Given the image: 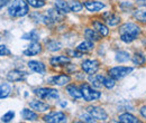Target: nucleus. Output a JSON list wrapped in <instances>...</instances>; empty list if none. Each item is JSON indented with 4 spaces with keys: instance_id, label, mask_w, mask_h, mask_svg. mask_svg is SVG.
<instances>
[{
    "instance_id": "9b49d317",
    "label": "nucleus",
    "mask_w": 146,
    "mask_h": 123,
    "mask_svg": "<svg viewBox=\"0 0 146 123\" xmlns=\"http://www.w3.org/2000/svg\"><path fill=\"white\" fill-rule=\"evenodd\" d=\"M130 63L136 68H142L146 66V52L144 48H137L134 49L131 53V59Z\"/></svg>"
},
{
    "instance_id": "dca6fc26",
    "label": "nucleus",
    "mask_w": 146,
    "mask_h": 123,
    "mask_svg": "<svg viewBox=\"0 0 146 123\" xmlns=\"http://www.w3.org/2000/svg\"><path fill=\"white\" fill-rule=\"evenodd\" d=\"M29 107L33 109L34 111H36L37 113H45V112H48L51 110V104L45 102L44 100H40V99H35V100H32L29 103Z\"/></svg>"
},
{
    "instance_id": "58836bf2",
    "label": "nucleus",
    "mask_w": 146,
    "mask_h": 123,
    "mask_svg": "<svg viewBox=\"0 0 146 123\" xmlns=\"http://www.w3.org/2000/svg\"><path fill=\"white\" fill-rule=\"evenodd\" d=\"M79 119H81V121L82 122H87V123H93L96 122V120L92 118L91 115L86 111L84 113H81L80 115H79Z\"/></svg>"
},
{
    "instance_id": "f3484780",
    "label": "nucleus",
    "mask_w": 146,
    "mask_h": 123,
    "mask_svg": "<svg viewBox=\"0 0 146 123\" xmlns=\"http://www.w3.org/2000/svg\"><path fill=\"white\" fill-rule=\"evenodd\" d=\"M70 62H72V58L69 57L68 55H55L52 56L48 61L52 67H64Z\"/></svg>"
},
{
    "instance_id": "a19ab883",
    "label": "nucleus",
    "mask_w": 146,
    "mask_h": 123,
    "mask_svg": "<svg viewBox=\"0 0 146 123\" xmlns=\"http://www.w3.org/2000/svg\"><path fill=\"white\" fill-rule=\"evenodd\" d=\"M76 70H78L76 65L73 64L72 62L68 63V64L64 66V70H65V73H68V74H74V73L76 72Z\"/></svg>"
},
{
    "instance_id": "49530a36",
    "label": "nucleus",
    "mask_w": 146,
    "mask_h": 123,
    "mask_svg": "<svg viewBox=\"0 0 146 123\" xmlns=\"http://www.w3.org/2000/svg\"><path fill=\"white\" fill-rule=\"evenodd\" d=\"M58 105L61 106L62 109H65L68 106V102L65 100H62V101H58Z\"/></svg>"
},
{
    "instance_id": "f8f14e48",
    "label": "nucleus",
    "mask_w": 146,
    "mask_h": 123,
    "mask_svg": "<svg viewBox=\"0 0 146 123\" xmlns=\"http://www.w3.org/2000/svg\"><path fill=\"white\" fill-rule=\"evenodd\" d=\"M83 5H84V8L87 9V11H89L91 14L101 12L104 9L107 8V5L100 0H84Z\"/></svg>"
},
{
    "instance_id": "a211bd4d",
    "label": "nucleus",
    "mask_w": 146,
    "mask_h": 123,
    "mask_svg": "<svg viewBox=\"0 0 146 123\" xmlns=\"http://www.w3.org/2000/svg\"><path fill=\"white\" fill-rule=\"evenodd\" d=\"M113 59H115V62L117 64H127L131 59V52L128 51V49L119 48V49H117L115 52Z\"/></svg>"
},
{
    "instance_id": "37998d69",
    "label": "nucleus",
    "mask_w": 146,
    "mask_h": 123,
    "mask_svg": "<svg viewBox=\"0 0 146 123\" xmlns=\"http://www.w3.org/2000/svg\"><path fill=\"white\" fill-rule=\"evenodd\" d=\"M74 75H75V80H76V81H79V82H83V81L86 80V75H87V74H86L84 72L81 70V72H75Z\"/></svg>"
},
{
    "instance_id": "2eb2a0df",
    "label": "nucleus",
    "mask_w": 146,
    "mask_h": 123,
    "mask_svg": "<svg viewBox=\"0 0 146 123\" xmlns=\"http://www.w3.org/2000/svg\"><path fill=\"white\" fill-rule=\"evenodd\" d=\"M117 122L120 123H141L143 122V120L137 116L136 114H134V112L130 111H124L120 112L117 115Z\"/></svg>"
},
{
    "instance_id": "0eeeda50",
    "label": "nucleus",
    "mask_w": 146,
    "mask_h": 123,
    "mask_svg": "<svg viewBox=\"0 0 146 123\" xmlns=\"http://www.w3.org/2000/svg\"><path fill=\"white\" fill-rule=\"evenodd\" d=\"M86 111L96 120V122H107L109 120V114L105 107L100 105H88Z\"/></svg>"
},
{
    "instance_id": "72a5a7b5",
    "label": "nucleus",
    "mask_w": 146,
    "mask_h": 123,
    "mask_svg": "<svg viewBox=\"0 0 146 123\" xmlns=\"http://www.w3.org/2000/svg\"><path fill=\"white\" fill-rule=\"evenodd\" d=\"M69 6L71 9V12L73 14H79L84 8V5L81 0H69Z\"/></svg>"
},
{
    "instance_id": "9d476101",
    "label": "nucleus",
    "mask_w": 146,
    "mask_h": 123,
    "mask_svg": "<svg viewBox=\"0 0 146 123\" xmlns=\"http://www.w3.org/2000/svg\"><path fill=\"white\" fill-rule=\"evenodd\" d=\"M71 82H72V76L68 73H58L48 78V83L53 86H57V87L66 86Z\"/></svg>"
},
{
    "instance_id": "20e7f679",
    "label": "nucleus",
    "mask_w": 146,
    "mask_h": 123,
    "mask_svg": "<svg viewBox=\"0 0 146 123\" xmlns=\"http://www.w3.org/2000/svg\"><path fill=\"white\" fill-rule=\"evenodd\" d=\"M80 88L82 92V99L88 103L97 102L102 97V92H100L97 88L92 87L89 82H84V81L81 82Z\"/></svg>"
},
{
    "instance_id": "423d86ee",
    "label": "nucleus",
    "mask_w": 146,
    "mask_h": 123,
    "mask_svg": "<svg viewBox=\"0 0 146 123\" xmlns=\"http://www.w3.org/2000/svg\"><path fill=\"white\" fill-rule=\"evenodd\" d=\"M80 68L87 75H93L101 70V62L97 58H86L81 62Z\"/></svg>"
},
{
    "instance_id": "e433bc0d",
    "label": "nucleus",
    "mask_w": 146,
    "mask_h": 123,
    "mask_svg": "<svg viewBox=\"0 0 146 123\" xmlns=\"http://www.w3.org/2000/svg\"><path fill=\"white\" fill-rule=\"evenodd\" d=\"M65 53H66V55L69 56V57H71V58H82L86 54L81 53L80 51H78L76 48L75 49H71V48H69V49H66L65 51Z\"/></svg>"
},
{
    "instance_id": "c9c22d12",
    "label": "nucleus",
    "mask_w": 146,
    "mask_h": 123,
    "mask_svg": "<svg viewBox=\"0 0 146 123\" xmlns=\"http://www.w3.org/2000/svg\"><path fill=\"white\" fill-rule=\"evenodd\" d=\"M26 2L28 3L29 7L34 9H42L46 6V1H43V0H26Z\"/></svg>"
},
{
    "instance_id": "f704fd0d",
    "label": "nucleus",
    "mask_w": 146,
    "mask_h": 123,
    "mask_svg": "<svg viewBox=\"0 0 146 123\" xmlns=\"http://www.w3.org/2000/svg\"><path fill=\"white\" fill-rule=\"evenodd\" d=\"M13 87L9 83H2L0 84V99H6L10 95Z\"/></svg>"
},
{
    "instance_id": "ea45409f",
    "label": "nucleus",
    "mask_w": 146,
    "mask_h": 123,
    "mask_svg": "<svg viewBox=\"0 0 146 123\" xmlns=\"http://www.w3.org/2000/svg\"><path fill=\"white\" fill-rule=\"evenodd\" d=\"M15 118V112L14 111H8L7 113H5L2 116H1V121L2 122H10L13 121V119Z\"/></svg>"
},
{
    "instance_id": "4be33fe9",
    "label": "nucleus",
    "mask_w": 146,
    "mask_h": 123,
    "mask_svg": "<svg viewBox=\"0 0 146 123\" xmlns=\"http://www.w3.org/2000/svg\"><path fill=\"white\" fill-rule=\"evenodd\" d=\"M135 9H136V6L134 0H123L118 3V10L121 14H128L130 16Z\"/></svg>"
},
{
    "instance_id": "de8ad7c7",
    "label": "nucleus",
    "mask_w": 146,
    "mask_h": 123,
    "mask_svg": "<svg viewBox=\"0 0 146 123\" xmlns=\"http://www.w3.org/2000/svg\"><path fill=\"white\" fill-rule=\"evenodd\" d=\"M145 102H146V94H145Z\"/></svg>"
},
{
    "instance_id": "bb28decb",
    "label": "nucleus",
    "mask_w": 146,
    "mask_h": 123,
    "mask_svg": "<svg viewBox=\"0 0 146 123\" xmlns=\"http://www.w3.org/2000/svg\"><path fill=\"white\" fill-rule=\"evenodd\" d=\"M53 7L57 11H60L61 14H63L65 16L71 12V9H70V6H69V1H66V0H54Z\"/></svg>"
},
{
    "instance_id": "2f4dec72",
    "label": "nucleus",
    "mask_w": 146,
    "mask_h": 123,
    "mask_svg": "<svg viewBox=\"0 0 146 123\" xmlns=\"http://www.w3.org/2000/svg\"><path fill=\"white\" fill-rule=\"evenodd\" d=\"M117 83H118V82H117L116 80H113L112 77H110L107 73L104 74V77H102V85H104V87L106 88V89L112 91L113 88L117 86Z\"/></svg>"
},
{
    "instance_id": "4c0bfd02",
    "label": "nucleus",
    "mask_w": 146,
    "mask_h": 123,
    "mask_svg": "<svg viewBox=\"0 0 146 123\" xmlns=\"http://www.w3.org/2000/svg\"><path fill=\"white\" fill-rule=\"evenodd\" d=\"M137 113H138V116L146 122V102L145 103H142L137 106Z\"/></svg>"
},
{
    "instance_id": "6e6552de",
    "label": "nucleus",
    "mask_w": 146,
    "mask_h": 123,
    "mask_svg": "<svg viewBox=\"0 0 146 123\" xmlns=\"http://www.w3.org/2000/svg\"><path fill=\"white\" fill-rule=\"evenodd\" d=\"M101 19L109 26L110 28L118 27L123 22V16L119 11H104L101 14Z\"/></svg>"
},
{
    "instance_id": "473e14b6",
    "label": "nucleus",
    "mask_w": 146,
    "mask_h": 123,
    "mask_svg": "<svg viewBox=\"0 0 146 123\" xmlns=\"http://www.w3.org/2000/svg\"><path fill=\"white\" fill-rule=\"evenodd\" d=\"M21 39L28 40V41H31V43H32V41H39L40 35H39V33L37 32L36 29H32V30L25 33L24 35L21 36Z\"/></svg>"
},
{
    "instance_id": "393cba45",
    "label": "nucleus",
    "mask_w": 146,
    "mask_h": 123,
    "mask_svg": "<svg viewBox=\"0 0 146 123\" xmlns=\"http://www.w3.org/2000/svg\"><path fill=\"white\" fill-rule=\"evenodd\" d=\"M94 44H96V43H93L91 40L84 39V40H82L81 43H79L75 48L83 54H90L91 52H93L94 48H96V45H94Z\"/></svg>"
},
{
    "instance_id": "7c9ffc66",
    "label": "nucleus",
    "mask_w": 146,
    "mask_h": 123,
    "mask_svg": "<svg viewBox=\"0 0 146 123\" xmlns=\"http://www.w3.org/2000/svg\"><path fill=\"white\" fill-rule=\"evenodd\" d=\"M46 14L53 19V21H54L55 24H57V22H62V21L64 20V18H65V15L61 14L60 11H57L54 7L48 8V9L46 10Z\"/></svg>"
},
{
    "instance_id": "c03bdc74",
    "label": "nucleus",
    "mask_w": 146,
    "mask_h": 123,
    "mask_svg": "<svg viewBox=\"0 0 146 123\" xmlns=\"http://www.w3.org/2000/svg\"><path fill=\"white\" fill-rule=\"evenodd\" d=\"M136 8L141 9H146V0H134Z\"/></svg>"
},
{
    "instance_id": "09e8293b",
    "label": "nucleus",
    "mask_w": 146,
    "mask_h": 123,
    "mask_svg": "<svg viewBox=\"0 0 146 123\" xmlns=\"http://www.w3.org/2000/svg\"><path fill=\"white\" fill-rule=\"evenodd\" d=\"M43 1H48V0H43Z\"/></svg>"
},
{
    "instance_id": "ddd939ff",
    "label": "nucleus",
    "mask_w": 146,
    "mask_h": 123,
    "mask_svg": "<svg viewBox=\"0 0 146 123\" xmlns=\"http://www.w3.org/2000/svg\"><path fill=\"white\" fill-rule=\"evenodd\" d=\"M91 26L93 29H96L102 38H107L110 36V27L102 20V19H93L91 22Z\"/></svg>"
},
{
    "instance_id": "f257e3e1",
    "label": "nucleus",
    "mask_w": 146,
    "mask_h": 123,
    "mask_svg": "<svg viewBox=\"0 0 146 123\" xmlns=\"http://www.w3.org/2000/svg\"><path fill=\"white\" fill-rule=\"evenodd\" d=\"M117 34L119 40L124 45H133L144 35V29L143 26L137 21L126 20L117 27Z\"/></svg>"
},
{
    "instance_id": "4468645a",
    "label": "nucleus",
    "mask_w": 146,
    "mask_h": 123,
    "mask_svg": "<svg viewBox=\"0 0 146 123\" xmlns=\"http://www.w3.org/2000/svg\"><path fill=\"white\" fill-rule=\"evenodd\" d=\"M28 73L23 70H9L6 78L9 83H16V82H24L28 77Z\"/></svg>"
},
{
    "instance_id": "79ce46f5",
    "label": "nucleus",
    "mask_w": 146,
    "mask_h": 123,
    "mask_svg": "<svg viewBox=\"0 0 146 123\" xmlns=\"http://www.w3.org/2000/svg\"><path fill=\"white\" fill-rule=\"evenodd\" d=\"M11 55V51L6 45H0V56H9Z\"/></svg>"
},
{
    "instance_id": "c756f323",
    "label": "nucleus",
    "mask_w": 146,
    "mask_h": 123,
    "mask_svg": "<svg viewBox=\"0 0 146 123\" xmlns=\"http://www.w3.org/2000/svg\"><path fill=\"white\" fill-rule=\"evenodd\" d=\"M118 112H124V111H130V112H134V111H137L136 106L131 103V101L129 100H120L118 102Z\"/></svg>"
},
{
    "instance_id": "6ab92c4d",
    "label": "nucleus",
    "mask_w": 146,
    "mask_h": 123,
    "mask_svg": "<svg viewBox=\"0 0 146 123\" xmlns=\"http://www.w3.org/2000/svg\"><path fill=\"white\" fill-rule=\"evenodd\" d=\"M27 66H28V68L32 70V72H34V73H36V74H39V75H45L46 72H47L46 65H45L42 61L31 59V61H28Z\"/></svg>"
},
{
    "instance_id": "a878e982",
    "label": "nucleus",
    "mask_w": 146,
    "mask_h": 123,
    "mask_svg": "<svg viewBox=\"0 0 146 123\" xmlns=\"http://www.w3.org/2000/svg\"><path fill=\"white\" fill-rule=\"evenodd\" d=\"M130 17L133 20L137 21L138 24H141L142 26H146V9H141V8H136Z\"/></svg>"
},
{
    "instance_id": "cd10ccee",
    "label": "nucleus",
    "mask_w": 146,
    "mask_h": 123,
    "mask_svg": "<svg viewBox=\"0 0 146 123\" xmlns=\"http://www.w3.org/2000/svg\"><path fill=\"white\" fill-rule=\"evenodd\" d=\"M20 115H21L23 120H25V121H38V119H39V115L36 111H34L33 109L29 110L27 107L21 110Z\"/></svg>"
},
{
    "instance_id": "7ed1b4c3",
    "label": "nucleus",
    "mask_w": 146,
    "mask_h": 123,
    "mask_svg": "<svg viewBox=\"0 0 146 123\" xmlns=\"http://www.w3.org/2000/svg\"><path fill=\"white\" fill-rule=\"evenodd\" d=\"M29 14V6L26 0H11L8 6V15L13 18L25 17Z\"/></svg>"
},
{
    "instance_id": "1a4fd4ad",
    "label": "nucleus",
    "mask_w": 146,
    "mask_h": 123,
    "mask_svg": "<svg viewBox=\"0 0 146 123\" xmlns=\"http://www.w3.org/2000/svg\"><path fill=\"white\" fill-rule=\"evenodd\" d=\"M42 120L47 123H64L68 122V115L63 111H48L43 115Z\"/></svg>"
},
{
    "instance_id": "a18cd8bd",
    "label": "nucleus",
    "mask_w": 146,
    "mask_h": 123,
    "mask_svg": "<svg viewBox=\"0 0 146 123\" xmlns=\"http://www.w3.org/2000/svg\"><path fill=\"white\" fill-rule=\"evenodd\" d=\"M9 2H10V0H0V8L6 7L7 5H9Z\"/></svg>"
},
{
    "instance_id": "412c9836",
    "label": "nucleus",
    "mask_w": 146,
    "mask_h": 123,
    "mask_svg": "<svg viewBox=\"0 0 146 123\" xmlns=\"http://www.w3.org/2000/svg\"><path fill=\"white\" fill-rule=\"evenodd\" d=\"M65 91H66V94L74 101L82 99V92H81L80 85H76L74 83H69L65 86Z\"/></svg>"
},
{
    "instance_id": "5701e85b",
    "label": "nucleus",
    "mask_w": 146,
    "mask_h": 123,
    "mask_svg": "<svg viewBox=\"0 0 146 123\" xmlns=\"http://www.w3.org/2000/svg\"><path fill=\"white\" fill-rule=\"evenodd\" d=\"M44 44H45L46 51H48V52H51V53H57V52H60V51L63 48L62 43H61L60 40H57V39H54V38H48V39H46Z\"/></svg>"
},
{
    "instance_id": "c85d7f7f",
    "label": "nucleus",
    "mask_w": 146,
    "mask_h": 123,
    "mask_svg": "<svg viewBox=\"0 0 146 123\" xmlns=\"http://www.w3.org/2000/svg\"><path fill=\"white\" fill-rule=\"evenodd\" d=\"M102 77L104 74H93V75H88V82L91 84L92 87L97 88V89H101L104 87L102 85Z\"/></svg>"
},
{
    "instance_id": "aec40b11",
    "label": "nucleus",
    "mask_w": 146,
    "mask_h": 123,
    "mask_svg": "<svg viewBox=\"0 0 146 123\" xmlns=\"http://www.w3.org/2000/svg\"><path fill=\"white\" fill-rule=\"evenodd\" d=\"M43 52V45L39 41H32L27 48L23 52V54L27 57H33V56H37Z\"/></svg>"
},
{
    "instance_id": "39448f33",
    "label": "nucleus",
    "mask_w": 146,
    "mask_h": 123,
    "mask_svg": "<svg viewBox=\"0 0 146 123\" xmlns=\"http://www.w3.org/2000/svg\"><path fill=\"white\" fill-rule=\"evenodd\" d=\"M34 95L44 101H57L60 99V92L55 87H36L33 89Z\"/></svg>"
},
{
    "instance_id": "8fccbe9b",
    "label": "nucleus",
    "mask_w": 146,
    "mask_h": 123,
    "mask_svg": "<svg viewBox=\"0 0 146 123\" xmlns=\"http://www.w3.org/2000/svg\"><path fill=\"white\" fill-rule=\"evenodd\" d=\"M144 49H145V52H146V47H145V48H144Z\"/></svg>"
},
{
    "instance_id": "b1692460",
    "label": "nucleus",
    "mask_w": 146,
    "mask_h": 123,
    "mask_svg": "<svg viewBox=\"0 0 146 123\" xmlns=\"http://www.w3.org/2000/svg\"><path fill=\"white\" fill-rule=\"evenodd\" d=\"M83 36H84V39H88V40H91L93 43H98L100 41L101 39H104L101 35L96 30L93 29L92 27H87L83 29Z\"/></svg>"
},
{
    "instance_id": "f03ea898",
    "label": "nucleus",
    "mask_w": 146,
    "mask_h": 123,
    "mask_svg": "<svg viewBox=\"0 0 146 123\" xmlns=\"http://www.w3.org/2000/svg\"><path fill=\"white\" fill-rule=\"evenodd\" d=\"M136 70V67L133 65H115L111 66L107 70V74L109 75L110 77H112L113 80H116L117 82L123 81L124 78H126L127 76H129L130 74H133Z\"/></svg>"
}]
</instances>
